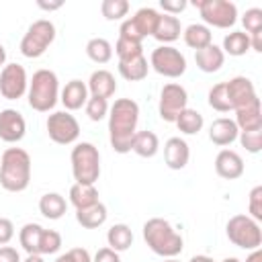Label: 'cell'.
Returning <instances> with one entry per match:
<instances>
[{"label":"cell","instance_id":"6f0895ef","mask_svg":"<svg viewBox=\"0 0 262 262\" xmlns=\"http://www.w3.org/2000/svg\"><path fill=\"white\" fill-rule=\"evenodd\" d=\"M164 262H178L176 258H164Z\"/></svg>","mask_w":262,"mask_h":262},{"label":"cell","instance_id":"3957f363","mask_svg":"<svg viewBox=\"0 0 262 262\" xmlns=\"http://www.w3.org/2000/svg\"><path fill=\"white\" fill-rule=\"evenodd\" d=\"M143 239L147 248L162 258H176L184 248L182 235L162 217H151L143 223Z\"/></svg>","mask_w":262,"mask_h":262},{"label":"cell","instance_id":"2e32d148","mask_svg":"<svg viewBox=\"0 0 262 262\" xmlns=\"http://www.w3.org/2000/svg\"><path fill=\"white\" fill-rule=\"evenodd\" d=\"M190 160V147L182 137H170L164 143V162L170 170H182Z\"/></svg>","mask_w":262,"mask_h":262},{"label":"cell","instance_id":"6da1fadb","mask_svg":"<svg viewBox=\"0 0 262 262\" xmlns=\"http://www.w3.org/2000/svg\"><path fill=\"white\" fill-rule=\"evenodd\" d=\"M139 104L131 98H117L108 108V139L117 154H129L137 133Z\"/></svg>","mask_w":262,"mask_h":262},{"label":"cell","instance_id":"f907efd6","mask_svg":"<svg viewBox=\"0 0 262 262\" xmlns=\"http://www.w3.org/2000/svg\"><path fill=\"white\" fill-rule=\"evenodd\" d=\"M246 262H262V252H260V248H258V250H252L250 256L246 258Z\"/></svg>","mask_w":262,"mask_h":262},{"label":"cell","instance_id":"db71d44e","mask_svg":"<svg viewBox=\"0 0 262 262\" xmlns=\"http://www.w3.org/2000/svg\"><path fill=\"white\" fill-rule=\"evenodd\" d=\"M55 262H74V260H72V258H70V254L66 252V254H61V256H57V258H55Z\"/></svg>","mask_w":262,"mask_h":262},{"label":"cell","instance_id":"9c48e42d","mask_svg":"<svg viewBox=\"0 0 262 262\" xmlns=\"http://www.w3.org/2000/svg\"><path fill=\"white\" fill-rule=\"evenodd\" d=\"M149 66L164 78H180L186 72V57L172 45H160L151 51Z\"/></svg>","mask_w":262,"mask_h":262},{"label":"cell","instance_id":"4dcf8cb0","mask_svg":"<svg viewBox=\"0 0 262 262\" xmlns=\"http://www.w3.org/2000/svg\"><path fill=\"white\" fill-rule=\"evenodd\" d=\"M223 53H229L233 57H239V55H246L250 51V37L244 33V31H231L223 37V47H221Z\"/></svg>","mask_w":262,"mask_h":262},{"label":"cell","instance_id":"83f0119b","mask_svg":"<svg viewBox=\"0 0 262 262\" xmlns=\"http://www.w3.org/2000/svg\"><path fill=\"white\" fill-rule=\"evenodd\" d=\"M106 242H108V248L115 250V252H125L131 248L133 244V231L129 225L125 223H115L108 231H106Z\"/></svg>","mask_w":262,"mask_h":262},{"label":"cell","instance_id":"9a60e30c","mask_svg":"<svg viewBox=\"0 0 262 262\" xmlns=\"http://www.w3.org/2000/svg\"><path fill=\"white\" fill-rule=\"evenodd\" d=\"M215 172L225 180H235L244 174V160L233 149H221L215 158Z\"/></svg>","mask_w":262,"mask_h":262},{"label":"cell","instance_id":"9f6ffc18","mask_svg":"<svg viewBox=\"0 0 262 262\" xmlns=\"http://www.w3.org/2000/svg\"><path fill=\"white\" fill-rule=\"evenodd\" d=\"M221 262H242V260H237V258L231 256V258H225V260H221Z\"/></svg>","mask_w":262,"mask_h":262},{"label":"cell","instance_id":"44dd1931","mask_svg":"<svg viewBox=\"0 0 262 262\" xmlns=\"http://www.w3.org/2000/svg\"><path fill=\"white\" fill-rule=\"evenodd\" d=\"M235 125L239 131H258L262 129V108H260V98L250 102L244 108L235 111Z\"/></svg>","mask_w":262,"mask_h":262},{"label":"cell","instance_id":"bcb514c9","mask_svg":"<svg viewBox=\"0 0 262 262\" xmlns=\"http://www.w3.org/2000/svg\"><path fill=\"white\" fill-rule=\"evenodd\" d=\"M92 262H121V258H119V252H115V250H111V248L106 246V248H100V250L94 254Z\"/></svg>","mask_w":262,"mask_h":262},{"label":"cell","instance_id":"4316f807","mask_svg":"<svg viewBox=\"0 0 262 262\" xmlns=\"http://www.w3.org/2000/svg\"><path fill=\"white\" fill-rule=\"evenodd\" d=\"M158 20H160V12H158L156 8H149V6L139 8V10L135 12V16H131V23L135 25L137 33H139L143 39L149 37V35H154V31H156V27H158Z\"/></svg>","mask_w":262,"mask_h":262},{"label":"cell","instance_id":"ba28073f","mask_svg":"<svg viewBox=\"0 0 262 262\" xmlns=\"http://www.w3.org/2000/svg\"><path fill=\"white\" fill-rule=\"evenodd\" d=\"M205 25L215 29H229L237 20V6L229 0H194Z\"/></svg>","mask_w":262,"mask_h":262},{"label":"cell","instance_id":"f6af8a7d","mask_svg":"<svg viewBox=\"0 0 262 262\" xmlns=\"http://www.w3.org/2000/svg\"><path fill=\"white\" fill-rule=\"evenodd\" d=\"M14 237V223L6 217H0V246H6Z\"/></svg>","mask_w":262,"mask_h":262},{"label":"cell","instance_id":"4fadbf2b","mask_svg":"<svg viewBox=\"0 0 262 262\" xmlns=\"http://www.w3.org/2000/svg\"><path fill=\"white\" fill-rule=\"evenodd\" d=\"M225 92H227L231 111L244 108V106H248L250 102H254V100L258 98L252 80L246 78V76H235V78H231L229 82H225Z\"/></svg>","mask_w":262,"mask_h":262},{"label":"cell","instance_id":"d6a6232c","mask_svg":"<svg viewBox=\"0 0 262 262\" xmlns=\"http://www.w3.org/2000/svg\"><path fill=\"white\" fill-rule=\"evenodd\" d=\"M43 227L39 223H27L18 231V242L27 254H39V239H41Z\"/></svg>","mask_w":262,"mask_h":262},{"label":"cell","instance_id":"836d02e7","mask_svg":"<svg viewBox=\"0 0 262 262\" xmlns=\"http://www.w3.org/2000/svg\"><path fill=\"white\" fill-rule=\"evenodd\" d=\"M86 55L94 63H106L113 57V45L102 37H94L86 43Z\"/></svg>","mask_w":262,"mask_h":262},{"label":"cell","instance_id":"11a10c76","mask_svg":"<svg viewBox=\"0 0 262 262\" xmlns=\"http://www.w3.org/2000/svg\"><path fill=\"white\" fill-rule=\"evenodd\" d=\"M4 61H6V49L0 45V68H4Z\"/></svg>","mask_w":262,"mask_h":262},{"label":"cell","instance_id":"277c9868","mask_svg":"<svg viewBox=\"0 0 262 262\" xmlns=\"http://www.w3.org/2000/svg\"><path fill=\"white\" fill-rule=\"evenodd\" d=\"M29 106L37 113H49L59 98V80L51 70H37L27 88Z\"/></svg>","mask_w":262,"mask_h":262},{"label":"cell","instance_id":"c3c4849f","mask_svg":"<svg viewBox=\"0 0 262 262\" xmlns=\"http://www.w3.org/2000/svg\"><path fill=\"white\" fill-rule=\"evenodd\" d=\"M68 254H70V258L74 262H92V258H90V254H88L86 248H72Z\"/></svg>","mask_w":262,"mask_h":262},{"label":"cell","instance_id":"7a4b0ae2","mask_svg":"<svg viewBox=\"0 0 262 262\" xmlns=\"http://www.w3.org/2000/svg\"><path fill=\"white\" fill-rule=\"evenodd\" d=\"M31 182V156L23 147H8L0 160V186L8 192H23Z\"/></svg>","mask_w":262,"mask_h":262},{"label":"cell","instance_id":"816d5d0a","mask_svg":"<svg viewBox=\"0 0 262 262\" xmlns=\"http://www.w3.org/2000/svg\"><path fill=\"white\" fill-rule=\"evenodd\" d=\"M188 262H215V260L209 258V256H205V254H199V256H192Z\"/></svg>","mask_w":262,"mask_h":262},{"label":"cell","instance_id":"e0dca14e","mask_svg":"<svg viewBox=\"0 0 262 262\" xmlns=\"http://www.w3.org/2000/svg\"><path fill=\"white\" fill-rule=\"evenodd\" d=\"M239 135V129L235 125L233 119H227V117H219L211 123V129H209V139L219 145V147H225V145H231Z\"/></svg>","mask_w":262,"mask_h":262},{"label":"cell","instance_id":"ffe728a7","mask_svg":"<svg viewBox=\"0 0 262 262\" xmlns=\"http://www.w3.org/2000/svg\"><path fill=\"white\" fill-rule=\"evenodd\" d=\"M194 61H196V68L205 74H213V72H219L223 61H225V53L221 51V47L217 45H207L205 49H199L194 51Z\"/></svg>","mask_w":262,"mask_h":262},{"label":"cell","instance_id":"52a82bcc","mask_svg":"<svg viewBox=\"0 0 262 262\" xmlns=\"http://www.w3.org/2000/svg\"><path fill=\"white\" fill-rule=\"evenodd\" d=\"M53 39H55V25L47 18H39L27 29L20 41V53L29 59H37L49 49Z\"/></svg>","mask_w":262,"mask_h":262},{"label":"cell","instance_id":"f5cc1de1","mask_svg":"<svg viewBox=\"0 0 262 262\" xmlns=\"http://www.w3.org/2000/svg\"><path fill=\"white\" fill-rule=\"evenodd\" d=\"M25 262H45V260H43V256H41V254H29Z\"/></svg>","mask_w":262,"mask_h":262},{"label":"cell","instance_id":"8d00e7d4","mask_svg":"<svg viewBox=\"0 0 262 262\" xmlns=\"http://www.w3.org/2000/svg\"><path fill=\"white\" fill-rule=\"evenodd\" d=\"M115 53H117L119 61H129V59H135V57L143 55V47H141V43L117 39V43H115Z\"/></svg>","mask_w":262,"mask_h":262},{"label":"cell","instance_id":"7bdbcfd3","mask_svg":"<svg viewBox=\"0 0 262 262\" xmlns=\"http://www.w3.org/2000/svg\"><path fill=\"white\" fill-rule=\"evenodd\" d=\"M119 39L133 41V43H141V41H143V37L137 33V29H135V25L131 23V18L123 20V25H121V29H119Z\"/></svg>","mask_w":262,"mask_h":262},{"label":"cell","instance_id":"b9f144b4","mask_svg":"<svg viewBox=\"0 0 262 262\" xmlns=\"http://www.w3.org/2000/svg\"><path fill=\"white\" fill-rule=\"evenodd\" d=\"M248 211L254 221H262V186H254L248 196Z\"/></svg>","mask_w":262,"mask_h":262},{"label":"cell","instance_id":"d6986e66","mask_svg":"<svg viewBox=\"0 0 262 262\" xmlns=\"http://www.w3.org/2000/svg\"><path fill=\"white\" fill-rule=\"evenodd\" d=\"M117 90V82H115V76L108 72V70H96L90 74V80H88V92L96 98H111Z\"/></svg>","mask_w":262,"mask_h":262},{"label":"cell","instance_id":"f35d334b","mask_svg":"<svg viewBox=\"0 0 262 262\" xmlns=\"http://www.w3.org/2000/svg\"><path fill=\"white\" fill-rule=\"evenodd\" d=\"M108 100L106 98H96V96H88V102H86V115L90 121H102L106 115H108Z\"/></svg>","mask_w":262,"mask_h":262},{"label":"cell","instance_id":"ac0fdd59","mask_svg":"<svg viewBox=\"0 0 262 262\" xmlns=\"http://www.w3.org/2000/svg\"><path fill=\"white\" fill-rule=\"evenodd\" d=\"M61 104L66 111H78L88 102V86L82 80H70L61 90Z\"/></svg>","mask_w":262,"mask_h":262},{"label":"cell","instance_id":"f546056e","mask_svg":"<svg viewBox=\"0 0 262 262\" xmlns=\"http://www.w3.org/2000/svg\"><path fill=\"white\" fill-rule=\"evenodd\" d=\"M147 72H149V63H147L145 55H139V57L129 59V61H119V74L129 82L145 80Z\"/></svg>","mask_w":262,"mask_h":262},{"label":"cell","instance_id":"30bf717a","mask_svg":"<svg viewBox=\"0 0 262 262\" xmlns=\"http://www.w3.org/2000/svg\"><path fill=\"white\" fill-rule=\"evenodd\" d=\"M45 127H47L49 139L53 143H59V145H70V143H74L80 137V123L68 111L51 113L47 117Z\"/></svg>","mask_w":262,"mask_h":262},{"label":"cell","instance_id":"1f68e13d","mask_svg":"<svg viewBox=\"0 0 262 262\" xmlns=\"http://www.w3.org/2000/svg\"><path fill=\"white\" fill-rule=\"evenodd\" d=\"M176 123V127H178V131L180 133H184V135H196L201 129H203V115L199 113V111H194V108H184L180 115H178V119L174 121Z\"/></svg>","mask_w":262,"mask_h":262},{"label":"cell","instance_id":"7dc6e473","mask_svg":"<svg viewBox=\"0 0 262 262\" xmlns=\"http://www.w3.org/2000/svg\"><path fill=\"white\" fill-rule=\"evenodd\" d=\"M0 262H20V256L12 246H0Z\"/></svg>","mask_w":262,"mask_h":262},{"label":"cell","instance_id":"7c38bea8","mask_svg":"<svg viewBox=\"0 0 262 262\" xmlns=\"http://www.w3.org/2000/svg\"><path fill=\"white\" fill-rule=\"evenodd\" d=\"M29 88L27 70L20 63H8L0 72V94L6 100H18Z\"/></svg>","mask_w":262,"mask_h":262},{"label":"cell","instance_id":"cb8c5ba5","mask_svg":"<svg viewBox=\"0 0 262 262\" xmlns=\"http://www.w3.org/2000/svg\"><path fill=\"white\" fill-rule=\"evenodd\" d=\"M182 37H184V43H186L190 49H194V51L205 49L207 45L213 43L211 29H209L207 25H201V23H192V25H188V27L184 29Z\"/></svg>","mask_w":262,"mask_h":262},{"label":"cell","instance_id":"5bb4252c","mask_svg":"<svg viewBox=\"0 0 262 262\" xmlns=\"http://www.w3.org/2000/svg\"><path fill=\"white\" fill-rule=\"evenodd\" d=\"M25 133H27V123L18 111L14 108L0 111V139L2 141L16 143L25 137Z\"/></svg>","mask_w":262,"mask_h":262},{"label":"cell","instance_id":"74e56055","mask_svg":"<svg viewBox=\"0 0 262 262\" xmlns=\"http://www.w3.org/2000/svg\"><path fill=\"white\" fill-rule=\"evenodd\" d=\"M59 248H61V235L55 229H45L43 227V233H41V239H39V254L41 256L55 254V252H59Z\"/></svg>","mask_w":262,"mask_h":262},{"label":"cell","instance_id":"8992f818","mask_svg":"<svg viewBox=\"0 0 262 262\" xmlns=\"http://www.w3.org/2000/svg\"><path fill=\"white\" fill-rule=\"evenodd\" d=\"M227 237L242 250H258L262 244V229L250 215H233L225 225Z\"/></svg>","mask_w":262,"mask_h":262},{"label":"cell","instance_id":"8fae6325","mask_svg":"<svg viewBox=\"0 0 262 262\" xmlns=\"http://www.w3.org/2000/svg\"><path fill=\"white\" fill-rule=\"evenodd\" d=\"M186 102H188V94H186L184 86H180L176 82H170L160 92L158 113L166 123H174L178 119V115L186 108Z\"/></svg>","mask_w":262,"mask_h":262},{"label":"cell","instance_id":"ee69618b","mask_svg":"<svg viewBox=\"0 0 262 262\" xmlns=\"http://www.w3.org/2000/svg\"><path fill=\"white\" fill-rule=\"evenodd\" d=\"M160 8L164 10V14H180L186 8V0H160Z\"/></svg>","mask_w":262,"mask_h":262},{"label":"cell","instance_id":"7402d4cb","mask_svg":"<svg viewBox=\"0 0 262 262\" xmlns=\"http://www.w3.org/2000/svg\"><path fill=\"white\" fill-rule=\"evenodd\" d=\"M106 217H108V211L100 201L90 205V207H86V209H78L76 211V221L84 229H98L100 225H104Z\"/></svg>","mask_w":262,"mask_h":262},{"label":"cell","instance_id":"603a6c76","mask_svg":"<svg viewBox=\"0 0 262 262\" xmlns=\"http://www.w3.org/2000/svg\"><path fill=\"white\" fill-rule=\"evenodd\" d=\"M182 33V27H180V20L178 16H172V14H160V20H158V27L154 31V39H158L162 45L166 43H172L180 37Z\"/></svg>","mask_w":262,"mask_h":262},{"label":"cell","instance_id":"ab89813d","mask_svg":"<svg viewBox=\"0 0 262 262\" xmlns=\"http://www.w3.org/2000/svg\"><path fill=\"white\" fill-rule=\"evenodd\" d=\"M242 23L246 27V35H256L262 33V10L260 8H250L246 10V14L242 16Z\"/></svg>","mask_w":262,"mask_h":262},{"label":"cell","instance_id":"5b68a950","mask_svg":"<svg viewBox=\"0 0 262 262\" xmlns=\"http://www.w3.org/2000/svg\"><path fill=\"white\" fill-rule=\"evenodd\" d=\"M72 174L78 184H94L100 176V154L98 147L82 141L72 149Z\"/></svg>","mask_w":262,"mask_h":262},{"label":"cell","instance_id":"e575fe53","mask_svg":"<svg viewBox=\"0 0 262 262\" xmlns=\"http://www.w3.org/2000/svg\"><path fill=\"white\" fill-rule=\"evenodd\" d=\"M100 12L106 20H121L129 12V2L127 0H102Z\"/></svg>","mask_w":262,"mask_h":262},{"label":"cell","instance_id":"d590c367","mask_svg":"<svg viewBox=\"0 0 262 262\" xmlns=\"http://www.w3.org/2000/svg\"><path fill=\"white\" fill-rule=\"evenodd\" d=\"M209 106L219 111V113H229L231 111V104H229V98H227V92H225V82H219L215 84L211 90H209Z\"/></svg>","mask_w":262,"mask_h":262},{"label":"cell","instance_id":"60d3db41","mask_svg":"<svg viewBox=\"0 0 262 262\" xmlns=\"http://www.w3.org/2000/svg\"><path fill=\"white\" fill-rule=\"evenodd\" d=\"M239 143L250 154H258L262 149V129L258 131H239Z\"/></svg>","mask_w":262,"mask_h":262},{"label":"cell","instance_id":"f1b7e54d","mask_svg":"<svg viewBox=\"0 0 262 262\" xmlns=\"http://www.w3.org/2000/svg\"><path fill=\"white\" fill-rule=\"evenodd\" d=\"M70 203L78 209H86L94 203H98V190L94 184H74L70 188Z\"/></svg>","mask_w":262,"mask_h":262},{"label":"cell","instance_id":"d4e9b609","mask_svg":"<svg viewBox=\"0 0 262 262\" xmlns=\"http://www.w3.org/2000/svg\"><path fill=\"white\" fill-rule=\"evenodd\" d=\"M160 149V139L154 131H137L131 141V151H135L139 158H154Z\"/></svg>","mask_w":262,"mask_h":262},{"label":"cell","instance_id":"484cf974","mask_svg":"<svg viewBox=\"0 0 262 262\" xmlns=\"http://www.w3.org/2000/svg\"><path fill=\"white\" fill-rule=\"evenodd\" d=\"M66 209H68V203L66 199L59 194V192H47L41 196L39 201V211L43 217L55 221V219H61L66 215Z\"/></svg>","mask_w":262,"mask_h":262},{"label":"cell","instance_id":"681fc988","mask_svg":"<svg viewBox=\"0 0 262 262\" xmlns=\"http://www.w3.org/2000/svg\"><path fill=\"white\" fill-rule=\"evenodd\" d=\"M37 6H39V8H43V10H49V12H51V10L61 8V6H63V2H43V0H39V2H37Z\"/></svg>","mask_w":262,"mask_h":262}]
</instances>
